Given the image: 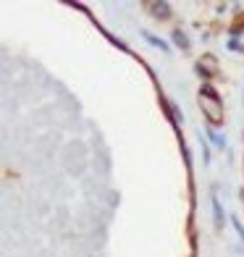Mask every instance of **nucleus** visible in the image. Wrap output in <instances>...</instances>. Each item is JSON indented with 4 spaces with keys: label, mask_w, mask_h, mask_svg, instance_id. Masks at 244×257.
<instances>
[{
    "label": "nucleus",
    "mask_w": 244,
    "mask_h": 257,
    "mask_svg": "<svg viewBox=\"0 0 244 257\" xmlns=\"http://www.w3.org/2000/svg\"><path fill=\"white\" fill-rule=\"evenodd\" d=\"M173 45H176V48H181V50H189V48H192V42H189V37H187V32H181V29L173 32Z\"/></svg>",
    "instance_id": "nucleus-6"
},
{
    "label": "nucleus",
    "mask_w": 244,
    "mask_h": 257,
    "mask_svg": "<svg viewBox=\"0 0 244 257\" xmlns=\"http://www.w3.org/2000/svg\"><path fill=\"white\" fill-rule=\"evenodd\" d=\"M200 108H202V113H205V118H207L210 126L223 123V100H220V95L215 92L213 84L200 87Z\"/></svg>",
    "instance_id": "nucleus-1"
},
{
    "label": "nucleus",
    "mask_w": 244,
    "mask_h": 257,
    "mask_svg": "<svg viewBox=\"0 0 244 257\" xmlns=\"http://www.w3.org/2000/svg\"><path fill=\"white\" fill-rule=\"evenodd\" d=\"M197 71H200V76H215L218 74V63H215V58L213 55H202V61L197 63Z\"/></svg>",
    "instance_id": "nucleus-2"
},
{
    "label": "nucleus",
    "mask_w": 244,
    "mask_h": 257,
    "mask_svg": "<svg viewBox=\"0 0 244 257\" xmlns=\"http://www.w3.org/2000/svg\"><path fill=\"white\" fill-rule=\"evenodd\" d=\"M155 19H171V6L168 3H150Z\"/></svg>",
    "instance_id": "nucleus-5"
},
{
    "label": "nucleus",
    "mask_w": 244,
    "mask_h": 257,
    "mask_svg": "<svg viewBox=\"0 0 244 257\" xmlns=\"http://www.w3.org/2000/svg\"><path fill=\"white\" fill-rule=\"evenodd\" d=\"M228 50H236V53H241V50H244V45H241V42H236V40H228Z\"/></svg>",
    "instance_id": "nucleus-8"
},
{
    "label": "nucleus",
    "mask_w": 244,
    "mask_h": 257,
    "mask_svg": "<svg viewBox=\"0 0 244 257\" xmlns=\"http://www.w3.org/2000/svg\"><path fill=\"white\" fill-rule=\"evenodd\" d=\"M234 228H236V233H239V239L244 241V226L239 223V220H236V218H234Z\"/></svg>",
    "instance_id": "nucleus-9"
},
{
    "label": "nucleus",
    "mask_w": 244,
    "mask_h": 257,
    "mask_svg": "<svg viewBox=\"0 0 244 257\" xmlns=\"http://www.w3.org/2000/svg\"><path fill=\"white\" fill-rule=\"evenodd\" d=\"M142 37H145L150 45H153V48H158V50H163V53H171V45L163 40V37H155L153 32H142Z\"/></svg>",
    "instance_id": "nucleus-3"
},
{
    "label": "nucleus",
    "mask_w": 244,
    "mask_h": 257,
    "mask_svg": "<svg viewBox=\"0 0 244 257\" xmlns=\"http://www.w3.org/2000/svg\"><path fill=\"white\" fill-rule=\"evenodd\" d=\"M213 213H215V226L220 228V226H223V210H220V200H218L215 189H213Z\"/></svg>",
    "instance_id": "nucleus-7"
},
{
    "label": "nucleus",
    "mask_w": 244,
    "mask_h": 257,
    "mask_svg": "<svg viewBox=\"0 0 244 257\" xmlns=\"http://www.w3.org/2000/svg\"><path fill=\"white\" fill-rule=\"evenodd\" d=\"M205 134H207V139H210V142H213L215 147H220V150L226 147V137L220 134V132H215V128H213L210 123H207V128H205Z\"/></svg>",
    "instance_id": "nucleus-4"
}]
</instances>
